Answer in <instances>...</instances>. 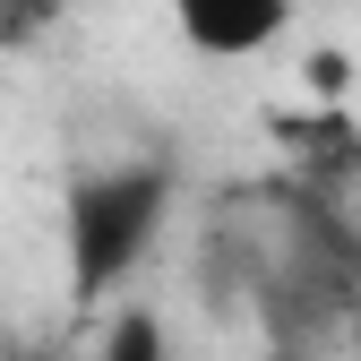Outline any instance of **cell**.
Segmentation results:
<instances>
[{
  "mask_svg": "<svg viewBox=\"0 0 361 361\" xmlns=\"http://www.w3.org/2000/svg\"><path fill=\"white\" fill-rule=\"evenodd\" d=\"M172 190H180L172 155H121L69 180V301L78 310H104L147 267L172 215Z\"/></svg>",
  "mask_w": 361,
  "mask_h": 361,
  "instance_id": "6da1fadb",
  "label": "cell"
},
{
  "mask_svg": "<svg viewBox=\"0 0 361 361\" xmlns=\"http://www.w3.org/2000/svg\"><path fill=\"white\" fill-rule=\"evenodd\" d=\"M198 61H258L293 26V0H164Z\"/></svg>",
  "mask_w": 361,
  "mask_h": 361,
  "instance_id": "7a4b0ae2",
  "label": "cell"
},
{
  "mask_svg": "<svg viewBox=\"0 0 361 361\" xmlns=\"http://www.w3.org/2000/svg\"><path fill=\"white\" fill-rule=\"evenodd\" d=\"M95 361H172V344H164V319L155 310H112L104 319V336H95Z\"/></svg>",
  "mask_w": 361,
  "mask_h": 361,
  "instance_id": "3957f363",
  "label": "cell"
},
{
  "mask_svg": "<svg viewBox=\"0 0 361 361\" xmlns=\"http://www.w3.org/2000/svg\"><path fill=\"white\" fill-rule=\"evenodd\" d=\"M61 18V0H0V43H35Z\"/></svg>",
  "mask_w": 361,
  "mask_h": 361,
  "instance_id": "277c9868",
  "label": "cell"
},
{
  "mask_svg": "<svg viewBox=\"0 0 361 361\" xmlns=\"http://www.w3.org/2000/svg\"><path fill=\"white\" fill-rule=\"evenodd\" d=\"M0 361H61V353H0Z\"/></svg>",
  "mask_w": 361,
  "mask_h": 361,
  "instance_id": "5b68a950",
  "label": "cell"
},
{
  "mask_svg": "<svg viewBox=\"0 0 361 361\" xmlns=\"http://www.w3.org/2000/svg\"><path fill=\"white\" fill-rule=\"evenodd\" d=\"M267 361H301V353H293V344H276V353H267Z\"/></svg>",
  "mask_w": 361,
  "mask_h": 361,
  "instance_id": "8992f818",
  "label": "cell"
}]
</instances>
